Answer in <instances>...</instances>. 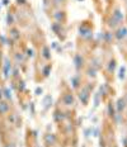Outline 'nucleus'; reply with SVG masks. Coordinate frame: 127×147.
I'll use <instances>...</instances> for the list:
<instances>
[{
	"mask_svg": "<svg viewBox=\"0 0 127 147\" xmlns=\"http://www.w3.org/2000/svg\"><path fill=\"white\" fill-rule=\"evenodd\" d=\"M64 103L66 104V105H71V104L74 103V99H73V95L71 94H66L64 98Z\"/></svg>",
	"mask_w": 127,
	"mask_h": 147,
	"instance_id": "1",
	"label": "nucleus"
},
{
	"mask_svg": "<svg viewBox=\"0 0 127 147\" xmlns=\"http://www.w3.org/2000/svg\"><path fill=\"white\" fill-rule=\"evenodd\" d=\"M88 98H89L88 91H83V93L80 94V99H83V103H84V104L88 103Z\"/></svg>",
	"mask_w": 127,
	"mask_h": 147,
	"instance_id": "2",
	"label": "nucleus"
},
{
	"mask_svg": "<svg viewBox=\"0 0 127 147\" xmlns=\"http://www.w3.org/2000/svg\"><path fill=\"white\" fill-rule=\"evenodd\" d=\"M8 110V105L5 103H0V113H5Z\"/></svg>",
	"mask_w": 127,
	"mask_h": 147,
	"instance_id": "3",
	"label": "nucleus"
},
{
	"mask_svg": "<svg viewBox=\"0 0 127 147\" xmlns=\"http://www.w3.org/2000/svg\"><path fill=\"white\" fill-rule=\"evenodd\" d=\"M125 36H126V29H120L117 37H118V38H122V37H125Z\"/></svg>",
	"mask_w": 127,
	"mask_h": 147,
	"instance_id": "4",
	"label": "nucleus"
},
{
	"mask_svg": "<svg viewBox=\"0 0 127 147\" xmlns=\"http://www.w3.org/2000/svg\"><path fill=\"white\" fill-rule=\"evenodd\" d=\"M123 108H125V102H123V100H120L118 102V112L123 110Z\"/></svg>",
	"mask_w": 127,
	"mask_h": 147,
	"instance_id": "5",
	"label": "nucleus"
},
{
	"mask_svg": "<svg viewBox=\"0 0 127 147\" xmlns=\"http://www.w3.org/2000/svg\"><path fill=\"white\" fill-rule=\"evenodd\" d=\"M114 17L117 18V20H118V22H121V20H122V15H121L120 11H116V13H114Z\"/></svg>",
	"mask_w": 127,
	"mask_h": 147,
	"instance_id": "6",
	"label": "nucleus"
},
{
	"mask_svg": "<svg viewBox=\"0 0 127 147\" xmlns=\"http://www.w3.org/2000/svg\"><path fill=\"white\" fill-rule=\"evenodd\" d=\"M75 62H76V67H80V62H81V61H80V56H79V55L75 57Z\"/></svg>",
	"mask_w": 127,
	"mask_h": 147,
	"instance_id": "7",
	"label": "nucleus"
},
{
	"mask_svg": "<svg viewBox=\"0 0 127 147\" xmlns=\"http://www.w3.org/2000/svg\"><path fill=\"white\" fill-rule=\"evenodd\" d=\"M43 52H45V53H43V55H45V57H46V59H48V57H50V55H48V48H47V47H45Z\"/></svg>",
	"mask_w": 127,
	"mask_h": 147,
	"instance_id": "8",
	"label": "nucleus"
}]
</instances>
